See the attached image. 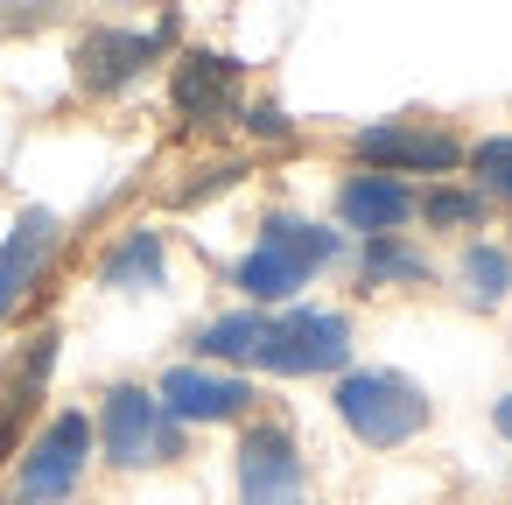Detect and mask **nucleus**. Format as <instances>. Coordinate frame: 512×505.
Listing matches in <instances>:
<instances>
[{
  "label": "nucleus",
  "instance_id": "obj_1",
  "mask_svg": "<svg viewBox=\"0 0 512 505\" xmlns=\"http://www.w3.org/2000/svg\"><path fill=\"white\" fill-rule=\"evenodd\" d=\"M330 260H337V232L274 211V218L260 225V246L239 260L232 281L246 288V302H281V295H295V288H302L316 267H330Z\"/></svg>",
  "mask_w": 512,
  "mask_h": 505
},
{
  "label": "nucleus",
  "instance_id": "obj_10",
  "mask_svg": "<svg viewBox=\"0 0 512 505\" xmlns=\"http://www.w3.org/2000/svg\"><path fill=\"white\" fill-rule=\"evenodd\" d=\"M50 253H57V218L36 204V211H22V218H15L8 246H0V316H8V309L36 288V274L50 267Z\"/></svg>",
  "mask_w": 512,
  "mask_h": 505
},
{
  "label": "nucleus",
  "instance_id": "obj_6",
  "mask_svg": "<svg viewBox=\"0 0 512 505\" xmlns=\"http://www.w3.org/2000/svg\"><path fill=\"white\" fill-rule=\"evenodd\" d=\"M239 505H302V456L281 421L246 428L239 442Z\"/></svg>",
  "mask_w": 512,
  "mask_h": 505
},
{
  "label": "nucleus",
  "instance_id": "obj_20",
  "mask_svg": "<svg viewBox=\"0 0 512 505\" xmlns=\"http://www.w3.org/2000/svg\"><path fill=\"white\" fill-rule=\"evenodd\" d=\"M498 428H505V435H512V393H505V400H498Z\"/></svg>",
  "mask_w": 512,
  "mask_h": 505
},
{
  "label": "nucleus",
  "instance_id": "obj_17",
  "mask_svg": "<svg viewBox=\"0 0 512 505\" xmlns=\"http://www.w3.org/2000/svg\"><path fill=\"white\" fill-rule=\"evenodd\" d=\"M421 218H428V225H477V218H484V197L435 190V197H421Z\"/></svg>",
  "mask_w": 512,
  "mask_h": 505
},
{
  "label": "nucleus",
  "instance_id": "obj_16",
  "mask_svg": "<svg viewBox=\"0 0 512 505\" xmlns=\"http://www.w3.org/2000/svg\"><path fill=\"white\" fill-rule=\"evenodd\" d=\"M365 281H428V260L386 232V239H365Z\"/></svg>",
  "mask_w": 512,
  "mask_h": 505
},
{
  "label": "nucleus",
  "instance_id": "obj_15",
  "mask_svg": "<svg viewBox=\"0 0 512 505\" xmlns=\"http://www.w3.org/2000/svg\"><path fill=\"white\" fill-rule=\"evenodd\" d=\"M463 288H470V302H505V288H512V260L498 253V246H470L463 253Z\"/></svg>",
  "mask_w": 512,
  "mask_h": 505
},
{
  "label": "nucleus",
  "instance_id": "obj_4",
  "mask_svg": "<svg viewBox=\"0 0 512 505\" xmlns=\"http://www.w3.org/2000/svg\"><path fill=\"white\" fill-rule=\"evenodd\" d=\"M99 442H106V456L113 463H127V470H141V463H162V456H176L183 449V421H169L162 414V400L148 393V386H113L106 393V414H99V428H92Z\"/></svg>",
  "mask_w": 512,
  "mask_h": 505
},
{
  "label": "nucleus",
  "instance_id": "obj_9",
  "mask_svg": "<svg viewBox=\"0 0 512 505\" xmlns=\"http://www.w3.org/2000/svg\"><path fill=\"white\" fill-rule=\"evenodd\" d=\"M351 148H358V162H372V169H386V176H400V169L442 176V169L463 162V148H456L449 134H428V127H358Z\"/></svg>",
  "mask_w": 512,
  "mask_h": 505
},
{
  "label": "nucleus",
  "instance_id": "obj_7",
  "mask_svg": "<svg viewBox=\"0 0 512 505\" xmlns=\"http://www.w3.org/2000/svg\"><path fill=\"white\" fill-rule=\"evenodd\" d=\"M155 50H162V36H141V29H92L71 64H78V85H85V92H120V85H134V78L155 64Z\"/></svg>",
  "mask_w": 512,
  "mask_h": 505
},
{
  "label": "nucleus",
  "instance_id": "obj_3",
  "mask_svg": "<svg viewBox=\"0 0 512 505\" xmlns=\"http://www.w3.org/2000/svg\"><path fill=\"white\" fill-rule=\"evenodd\" d=\"M351 358V323L330 316V309H288V316H267V337L253 351V365L281 372V379H309V372H344Z\"/></svg>",
  "mask_w": 512,
  "mask_h": 505
},
{
  "label": "nucleus",
  "instance_id": "obj_19",
  "mask_svg": "<svg viewBox=\"0 0 512 505\" xmlns=\"http://www.w3.org/2000/svg\"><path fill=\"white\" fill-rule=\"evenodd\" d=\"M246 127H253V134H267V141H288V113H281V106H253V113H246Z\"/></svg>",
  "mask_w": 512,
  "mask_h": 505
},
{
  "label": "nucleus",
  "instance_id": "obj_8",
  "mask_svg": "<svg viewBox=\"0 0 512 505\" xmlns=\"http://www.w3.org/2000/svg\"><path fill=\"white\" fill-rule=\"evenodd\" d=\"M155 400H162L169 421H232L253 400V386L246 379H225V372H204V365H169Z\"/></svg>",
  "mask_w": 512,
  "mask_h": 505
},
{
  "label": "nucleus",
  "instance_id": "obj_5",
  "mask_svg": "<svg viewBox=\"0 0 512 505\" xmlns=\"http://www.w3.org/2000/svg\"><path fill=\"white\" fill-rule=\"evenodd\" d=\"M85 456H92V421H85V414H57V421L29 442V456H22V498H29V505L71 498V484L85 477Z\"/></svg>",
  "mask_w": 512,
  "mask_h": 505
},
{
  "label": "nucleus",
  "instance_id": "obj_13",
  "mask_svg": "<svg viewBox=\"0 0 512 505\" xmlns=\"http://www.w3.org/2000/svg\"><path fill=\"white\" fill-rule=\"evenodd\" d=\"M106 288H162V232H127L120 253L99 267Z\"/></svg>",
  "mask_w": 512,
  "mask_h": 505
},
{
  "label": "nucleus",
  "instance_id": "obj_12",
  "mask_svg": "<svg viewBox=\"0 0 512 505\" xmlns=\"http://www.w3.org/2000/svg\"><path fill=\"white\" fill-rule=\"evenodd\" d=\"M176 106L190 120H225L239 106V64L232 57H211V50H190L176 64Z\"/></svg>",
  "mask_w": 512,
  "mask_h": 505
},
{
  "label": "nucleus",
  "instance_id": "obj_11",
  "mask_svg": "<svg viewBox=\"0 0 512 505\" xmlns=\"http://www.w3.org/2000/svg\"><path fill=\"white\" fill-rule=\"evenodd\" d=\"M337 218L351 232H365V239H386V232H400L414 218V190L393 183V176H351L337 190Z\"/></svg>",
  "mask_w": 512,
  "mask_h": 505
},
{
  "label": "nucleus",
  "instance_id": "obj_18",
  "mask_svg": "<svg viewBox=\"0 0 512 505\" xmlns=\"http://www.w3.org/2000/svg\"><path fill=\"white\" fill-rule=\"evenodd\" d=\"M470 169H477L498 197H512V141H505V134H498V141H477V148H470Z\"/></svg>",
  "mask_w": 512,
  "mask_h": 505
},
{
  "label": "nucleus",
  "instance_id": "obj_2",
  "mask_svg": "<svg viewBox=\"0 0 512 505\" xmlns=\"http://www.w3.org/2000/svg\"><path fill=\"white\" fill-rule=\"evenodd\" d=\"M337 414L358 442L372 449H400L407 435L428 428V393L400 372H344L337 379Z\"/></svg>",
  "mask_w": 512,
  "mask_h": 505
},
{
  "label": "nucleus",
  "instance_id": "obj_14",
  "mask_svg": "<svg viewBox=\"0 0 512 505\" xmlns=\"http://www.w3.org/2000/svg\"><path fill=\"white\" fill-rule=\"evenodd\" d=\"M260 337H267V316L239 309V316H218V323L197 337V351H204V358H253V351H260Z\"/></svg>",
  "mask_w": 512,
  "mask_h": 505
}]
</instances>
